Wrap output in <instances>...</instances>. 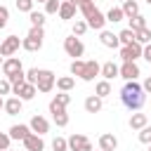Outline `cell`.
Wrapping results in <instances>:
<instances>
[{"instance_id": "cell-1", "label": "cell", "mask_w": 151, "mask_h": 151, "mask_svg": "<svg viewBox=\"0 0 151 151\" xmlns=\"http://www.w3.org/2000/svg\"><path fill=\"white\" fill-rule=\"evenodd\" d=\"M120 99H123V104H125V109H130V111H137V109H142L144 106V87L137 83V80H127L125 83V87L120 90Z\"/></svg>"}, {"instance_id": "cell-2", "label": "cell", "mask_w": 151, "mask_h": 151, "mask_svg": "<svg viewBox=\"0 0 151 151\" xmlns=\"http://www.w3.org/2000/svg\"><path fill=\"white\" fill-rule=\"evenodd\" d=\"M80 12L85 14V19H87V26H90V28H94V31H104L106 19H104V14L94 7V2H83V5H80Z\"/></svg>"}, {"instance_id": "cell-3", "label": "cell", "mask_w": 151, "mask_h": 151, "mask_svg": "<svg viewBox=\"0 0 151 151\" xmlns=\"http://www.w3.org/2000/svg\"><path fill=\"white\" fill-rule=\"evenodd\" d=\"M42 38H45L42 26H31L28 35L21 40V47H24V50H28V52H38V50L42 47Z\"/></svg>"}, {"instance_id": "cell-4", "label": "cell", "mask_w": 151, "mask_h": 151, "mask_svg": "<svg viewBox=\"0 0 151 151\" xmlns=\"http://www.w3.org/2000/svg\"><path fill=\"white\" fill-rule=\"evenodd\" d=\"M35 87H38L40 92H50V90L54 87V73H52V71H45V68H38Z\"/></svg>"}, {"instance_id": "cell-5", "label": "cell", "mask_w": 151, "mask_h": 151, "mask_svg": "<svg viewBox=\"0 0 151 151\" xmlns=\"http://www.w3.org/2000/svg\"><path fill=\"white\" fill-rule=\"evenodd\" d=\"M64 50H66V54L68 57H73V59H78V57H83V52H85V45L80 42V38H66L64 40Z\"/></svg>"}, {"instance_id": "cell-6", "label": "cell", "mask_w": 151, "mask_h": 151, "mask_svg": "<svg viewBox=\"0 0 151 151\" xmlns=\"http://www.w3.org/2000/svg\"><path fill=\"white\" fill-rule=\"evenodd\" d=\"M142 42H130V45H125L123 50H120V57H123V61H134L137 57H142Z\"/></svg>"}, {"instance_id": "cell-7", "label": "cell", "mask_w": 151, "mask_h": 151, "mask_svg": "<svg viewBox=\"0 0 151 151\" xmlns=\"http://www.w3.org/2000/svg\"><path fill=\"white\" fill-rule=\"evenodd\" d=\"M19 45H21V42H19L17 35H7V38L0 42V54H2V57H12V54L19 50Z\"/></svg>"}, {"instance_id": "cell-8", "label": "cell", "mask_w": 151, "mask_h": 151, "mask_svg": "<svg viewBox=\"0 0 151 151\" xmlns=\"http://www.w3.org/2000/svg\"><path fill=\"white\" fill-rule=\"evenodd\" d=\"M2 71H5L7 80H9V78H14L17 73H21L24 68H21V61H19V57H9V59H5V61H2Z\"/></svg>"}, {"instance_id": "cell-9", "label": "cell", "mask_w": 151, "mask_h": 151, "mask_svg": "<svg viewBox=\"0 0 151 151\" xmlns=\"http://www.w3.org/2000/svg\"><path fill=\"white\" fill-rule=\"evenodd\" d=\"M68 149L71 151H92V144L83 134H71L68 137Z\"/></svg>"}, {"instance_id": "cell-10", "label": "cell", "mask_w": 151, "mask_h": 151, "mask_svg": "<svg viewBox=\"0 0 151 151\" xmlns=\"http://www.w3.org/2000/svg\"><path fill=\"white\" fill-rule=\"evenodd\" d=\"M24 146H26V151H42V149H45L42 134H35V132H31V134L24 139Z\"/></svg>"}, {"instance_id": "cell-11", "label": "cell", "mask_w": 151, "mask_h": 151, "mask_svg": "<svg viewBox=\"0 0 151 151\" xmlns=\"http://www.w3.org/2000/svg\"><path fill=\"white\" fill-rule=\"evenodd\" d=\"M120 76H123L125 80H137V76H139V66H137L134 61H123V66H120Z\"/></svg>"}, {"instance_id": "cell-12", "label": "cell", "mask_w": 151, "mask_h": 151, "mask_svg": "<svg viewBox=\"0 0 151 151\" xmlns=\"http://www.w3.org/2000/svg\"><path fill=\"white\" fill-rule=\"evenodd\" d=\"M28 127H31V130H33L35 134H45V132L50 130V123H47V120H45L42 116H33V118H31V125H28Z\"/></svg>"}, {"instance_id": "cell-13", "label": "cell", "mask_w": 151, "mask_h": 151, "mask_svg": "<svg viewBox=\"0 0 151 151\" xmlns=\"http://www.w3.org/2000/svg\"><path fill=\"white\" fill-rule=\"evenodd\" d=\"M116 146H118V139H116L111 132H106V134L99 137V149H101V151H116Z\"/></svg>"}, {"instance_id": "cell-14", "label": "cell", "mask_w": 151, "mask_h": 151, "mask_svg": "<svg viewBox=\"0 0 151 151\" xmlns=\"http://www.w3.org/2000/svg\"><path fill=\"white\" fill-rule=\"evenodd\" d=\"M101 73V66L97 61H85V73H83V80H94V76Z\"/></svg>"}, {"instance_id": "cell-15", "label": "cell", "mask_w": 151, "mask_h": 151, "mask_svg": "<svg viewBox=\"0 0 151 151\" xmlns=\"http://www.w3.org/2000/svg\"><path fill=\"white\" fill-rule=\"evenodd\" d=\"M85 111H87V113H97V111H101V97H99V94L87 97V99H85Z\"/></svg>"}, {"instance_id": "cell-16", "label": "cell", "mask_w": 151, "mask_h": 151, "mask_svg": "<svg viewBox=\"0 0 151 151\" xmlns=\"http://www.w3.org/2000/svg\"><path fill=\"white\" fill-rule=\"evenodd\" d=\"M28 134H31L28 125H12V127H9V137H12V139H21V142H24Z\"/></svg>"}, {"instance_id": "cell-17", "label": "cell", "mask_w": 151, "mask_h": 151, "mask_svg": "<svg viewBox=\"0 0 151 151\" xmlns=\"http://www.w3.org/2000/svg\"><path fill=\"white\" fill-rule=\"evenodd\" d=\"M17 94H19V99H33V97H35V85L26 80V83L17 90Z\"/></svg>"}, {"instance_id": "cell-18", "label": "cell", "mask_w": 151, "mask_h": 151, "mask_svg": "<svg viewBox=\"0 0 151 151\" xmlns=\"http://www.w3.org/2000/svg\"><path fill=\"white\" fill-rule=\"evenodd\" d=\"M21 101H24V99H19V97L7 99V101H5V111H7V116H17V113L21 111Z\"/></svg>"}, {"instance_id": "cell-19", "label": "cell", "mask_w": 151, "mask_h": 151, "mask_svg": "<svg viewBox=\"0 0 151 151\" xmlns=\"http://www.w3.org/2000/svg\"><path fill=\"white\" fill-rule=\"evenodd\" d=\"M73 14H76V5L71 0H64L61 7H59V17L61 19H73Z\"/></svg>"}, {"instance_id": "cell-20", "label": "cell", "mask_w": 151, "mask_h": 151, "mask_svg": "<svg viewBox=\"0 0 151 151\" xmlns=\"http://www.w3.org/2000/svg\"><path fill=\"white\" fill-rule=\"evenodd\" d=\"M120 73V68L113 64V61H106L104 66H101V76H104V80H111V78H116Z\"/></svg>"}, {"instance_id": "cell-21", "label": "cell", "mask_w": 151, "mask_h": 151, "mask_svg": "<svg viewBox=\"0 0 151 151\" xmlns=\"http://www.w3.org/2000/svg\"><path fill=\"white\" fill-rule=\"evenodd\" d=\"M101 45H106V47H118V45H120V38L113 35L111 31H101Z\"/></svg>"}, {"instance_id": "cell-22", "label": "cell", "mask_w": 151, "mask_h": 151, "mask_svg": "<svg viewBox=\"0 0 151 151\" xmlns=\"http://www.w3.org/2000/svg\"><path fill=\"white\" fill-rule=\"evenodd\" d=\"M123 12H125V17H137L139 14V5H137V0H125L123 2Z\"/></svg>"}, {"instance_id": "cell-23", "label": "cell", "mask_w": 151, "mask_h": 151, "mask_svg": "<svg viewBox=\"0 0 151 151\" xmlns=\"http://www.w3.org/2000/svg\"><path fill=\"white\" fill-rule=\"evenodd\" d=\"M118 38H120V42H123V45H130V42H134V40H137V31L125 28V31H120V33H118Z\"/></svg>"}, {"instance_id": "cell-24", "label": "cell", "mask_w": 151, "mask_h": 151, "mask_svg": "<svg viewBox=\"0 0 151 151\" xmlns=\"http://www.w3.org/2000/svg\"><path fill=\"white\" fill-rule=\"evenodd\" d=\"M144 125H146V113H134L130 118V127L132 130H142Z\"/></svg>"}, {"instance_id": "cell-25", "label": "cell", "mask_w": 151, "mask_h": 151, "mask_svg": "<svg viewBox=\"0 0 151 151\" xmlns=\"http://www.w3.org/2000/svg\"><path fill=\"white\" fill-rule=\"evenodd\" d=\"M123 17H125V12H123V7H111L109 9V14H106V21H123Z\"/></svg>"}, {"instance_id": "cell-26", "label": "cell", "mask_w": 151, "mask_h": 151, "mask_svg": "<svg viewBox=\"0 0 151 151\" xmlns=\"http://www.w3.org/2000/svg\"><path fill=\"white\" fill-rule=\"evenodd\" d=\"M50 113H52V116H59V113H66V104H61V101H59V99L54 97V99L50 101Z\"/></svg>"}, {"instance_id": "cell-27", "label": "cell", "mask_w": 151, "mask_h": 151, "mask_svg": "<svg viewBox=\"0 0 151 151\" xmlns=\"http://www.w3.org/2000/svg\"><path fill=\"white\" fill-rule=\"evenodd\" d=\"M130 28H132V31H139V28H146V19H144L142 14H137V17H132V19H130Z\"/></svg>"}, {"instance_id": "cell-28", "label": "cell", "mask_w": 151, "mask_h": 151, "mask_svg": "<svg viewBox=\"0 0 151 151\" xmlns=\"http://www.w3.org/2000/svg\"><path fill=\"white\" fill-rule=\"evenodd\" d=\"M71 73L83 78V73H85V61H80V59H73V64H71Z\"/></svg>"}, {"instance_id": "cell-29", "label": "cell", "mask_w": 151, "mask_h": 151, "mask_svg": "<svg viewBox=\"0 0 151 151\" xmlns=\"http://www.w3.org/2000/svg\"><path fill=\"white\" fill-rule=\"evenodd\" d=\"M52 149H54V151H68V139H64V137H54Z\"/></svg>"}, {"instance_id": "cell-30", "label": "cell", "mask_w": 151, "mask_h": 151, "mask_svg": "<svg viewBox=\"0 0 151 151\" xmlns=\"http://www.w3.org/2000/svg\"><path fill=\"white\" fill-rule=\"evenodd\" d=\"M28 19H31V24H33V26H42V24H45V14L35 12V9H33V12H28Z\"/></svg>"}, {"instance_id": "cell-31", "label": "cell", "mask_w": 151, "mask_h": 151, "mask_svg": "<svg viewBox=\"0 0 151 151\" xmlns=\"http://www.w3.org/2000/svg\"><path fill=\"white\" fill-rule=\"evenodd\" d=\"M137 42H142V45L151 42V31H149V28H139V31H137Z\"/></svg>"}, {"instance_id": "cell-32", "label": "cell", "mask_w": 151, "mask_h": 151, "mask_svg": "<svg viewBox=\"0 0 151 151\" xmlns=\"http://www.w3.org/2000/svg\"><path fill=\"white\" fill-rule=\"evenodd\" d=\"M57 87H59L61 92H68V90L73 87V78H68V76H66V78H59V80H57Z\"/></svg>"}, {"instance_id": "cell-33", "label": "cell", "mask_w": 151, "mask_h": 151, "mask_svg": "<svg viewBox=\"0 0 151 151\" xmlns=\"http://www.w3.org/2000/svg\"><path fill=\"white\" fill-rule=\"evenodd\" d=\"M97 94H99V97L111 94V85H109V80H99V83H97Z\"/></svg>"}, {"instance_id": "cell-34", "label": "cell", "mask_w": 151, "mask_h": 151, "mask_svg": "<svg viewBox=\"0 0 151 151\" xmlns=\"http://www.w3.org/2000/svg\"><path fill=\"white\" fill-rule=\"evenodd\" d=\"M139 142L142 144H151V125H144L139 130Z\"/></svg>"}, {"instance_id": "cell-35", "label": "cell", "mask_w": 151, "mask_h": 151, "mask_svg": "<svg viewBox=\"0 0 151 151\" xmlns=\"http://www.w3.org/2000/svg\"><path fill=\"white\" fill-rule=\"evenodd\" d=\"M59 7H61L59 0H47V2H45V12H47V14H57Z\"/></svg>"}, {"instance_id": "cell-36", "label": "cell", "mask_w": 151, "mask_h": 151, "mask_svg": "<svg viewBox=\"0 0 151 151\" xmlns=\"http://www.w3.org/2000/svg\"><path fill=\"white\" fill-rule=\"evenodd\" d=\"M33 2L35 0H17V9L19 12H33Z\"/></svg>"}, {"instance_id": "cell-37", "label": "cell", "mask_w": 151, "mask_h": 151, "mask_svg": "<svg viewBox=\"0 0 151 151\" xmlns=\"http://www.w3.org/2000/svg\"><path fill=\"white\" fill-rule=\"evenodd\" d=\"M87 28H90L87 21H76V24H73V35H83Z\"/></svg>"}, {"instance_id": "cell-38", "label": "cell", "mask_w": 151, "mask_h": 151, "mask_svg": "<svg viewBox=\"0 0 151 151\" xmlns=\"http://www.w3.org/2000/svg\"><path fill=\"white\" fill-rule=\"evenodd\" d=\"M9 134H5V132H0V151H7L9 149Z\"/></svg>"}, {"instance_id": "cell-39", "label": "cell", "mask_w": 151, "mask_h": 151, "mask_svg": "<svg viewBox=\"0 0 151 151\" xmlns=\"http://www.w3.org/2000/svg\"><path fill=\"white\" fill-rule=\"evenodd\" d=\"M54 123H57L59 127H66V125H68V116H66V113H59V116H54Z\"/></svg>"}, {"instance_id": "cell-40", "label": "cell", "mask_w": 151, "mask_h": 151, "mask_svg": "<svg viewBox=\"0 0 151 151\" xmlns=\"http://www.w3.org/2000/svg\"><path fill=\"white\" fill-rule=\"evenodd\" d=\"M9 90H12V83L9 80H0V97L2 94H9Z\"/></svg>"}, {"instance_id": "cell-41", "label": "cell", "mask_w": 151, "mask_h": 151, "mask_svg": "<svg viewBox=\"0 0 151 151\" xmlns=\"http://www.w3.org/2000/svg\"><path fill=\"white\" fill-rule=\"evenodd\" d=\"M26 80H28V83H33V85H35V80H38V68H31V71H28V73H26Z\"/></svg>"}, {"instance_id": "cell-42", "label": "cell", "mask_w": 151, "mask_h": 151, "mask_svg": "<svg viewBox=\"0 0 151 151\" xmlns=\"http://www.w3.org/2000/svg\"><path fill=\"white\" fill-rule=\"evenodd\" d=\"M57 99H59L61 104H66V106H68V101H71V94H66V92H61V94H57Z\"/></svg>"}, {"instance_id": "cell-43", "label": "cell", "mask_w": 151, "mask_h": 151, "mask_svg": "<svg viewBox=\"0 0 151 151\" xmlns=\"http://www.w3.org/2000/svg\"><path fill=\"white\" fill-rule=\"evenodd\" d=\"M142 57H144V59H146V61L151 64V45H146V47L142 50Z\"/></svg>"}, {"instance_id": "cell-44", "label": "cell", "mask_w": 151, "mask_h": 151, "mask_svg": "<svg viewBox=\"0 0 151 151\" xmlns=\"http://www.w3.org/2000/svg\"><path fill=\"white\" fill-rule=\"evenodd\" d=\"M142 87H144V92H149V94H151V78H146V80H144V85H142Z\"/></svg>"}, {"instance_id": "cell-45", "label": "cell", "mask_w": 151, "mask_h": 151, "mask_svg": "<svg viewBox=\"0 0 151 151\" xmlns=\"http://www.w3.org/2000/svg\"><path fill=\"white\" fill-rule=\"evenodd\" d=\"M73 5H83V2H92V0H71Z\"/></svg>"}, {"instance_id": "cell-46", "label": "cell", "mask_w": 151, "mask_h": 151, "mask_svg": "<svg viewBox=\"0 0 151 151\" xmlns=\"http://www.w3.org/2000/svg\"><path fill=\"white\" fill-rule=\"evenodd\" d=\"M5 24H7V19H5V17H0V28H2Z\"/></svg>"}, {"instance_id": "cell-47", "label": "cell", "mask_w": 151, "mask_h": 151, "mask_svg": "<svg viewBox=\"0 0 151 151\" xmlns=\"http://www.w3.org/2000/svg\"><path fill=\"white\" fill-rule=\"evenodd\" d=\"M0 109H5V101H2V97H0Z\"/></svg>"}, {"instance_id": "cell-48", "label": "cell", "mask_w": 151, "mask_h": 151, "mask_svg": "<svg viewBox=\"0 0 151 151\" xmlns=\"http://www.w3.org/2000/svg\"><path fill=\"white\" fill-rule=\"evenodd\" d=\"M0 66H2V54H0Z\"/></svg>"}, {"instance_id": "cell-49", "label": "cell", "mask_w": 151, "mask_h": 151, "mask_svg": "<svg viewBox=\"0 0 151 151\" xmlns=\"http://www.w3.org/2000/svg\"><path fill=\"white\" fill-rule=\"evenodd\" d=\"M35 2H47V0H35Z\"/></svg>"}, {"instance_id": "cell-50", "label": "cell", "mask_w": 151, "mask_h": 151, "mask_svg": "<svg viewBox=\"0 0 151 151\" xmlns=\"http://www.w3.org/2000/svg\"><path fill=\"white\" fill-rule=\"evenodd\" d=\"M149 151H151V149H149Z\"/></svg>"}, {"instance_id": "cell-51", "label": "cell", "mask_w": 151, "mask_h": 151, "mask_svg": "<svg viewBox=\"0 0 151 151\" xmlns=\"http://www.w3.org/2000/svg\"><path fill=\"white\" fill-rule=\"evenodd\" d=\"M123 2H125V0H123Z\"/></svg>"}, {"instance_id": "cell-52", "label": "cell", "mask_w": 151, "mask_h": 151, "mask_svg": "<svg viewBox=\"0 0 151 151\" xmlns=\"http://www.w3.org/2000/svg\"><path fill=\"white\" fill-rule=\"evenodd\" d=\"M99 151H101V149H99Z\"/></svg>"}, {"instance_id": "cell-53", "label": "cell", "mask_w": 151, "mask_h": 151, "mask_svg": "<svg viewBox=\"0 0 151 151\" xmlns=\"http://www.w3.org/2000/svg\"><path fill=\"white\" fill-rule=\"evenodd\" d=\"M7 151H9V149H7Z\"/></svg>"}]
</instances>
